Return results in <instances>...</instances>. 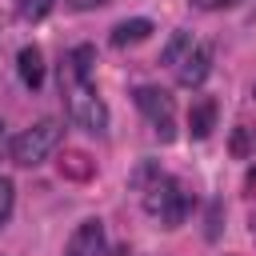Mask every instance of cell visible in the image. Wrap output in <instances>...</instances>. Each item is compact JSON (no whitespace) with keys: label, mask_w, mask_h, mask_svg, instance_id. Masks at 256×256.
<instances>
[{"label":"cell","mask_w":256,"mask_h":256,"mask_svg":"<svg viewBox=\"0 0 256 256\" xmlns=\"http://www.w3.org/2000/svg\"><path fill=\"white\" fill-rule=\"evenodd\" d=\"M60 96H64V104H68V116L84 128V132H104L108 128V108H104V100L96 96V88H92V80H80V76H72L64 64H60Z\"/></svg>","instance_id":"1"},{"label":"cell","mask_w":256,"mask_h":256,"mask_svg":"<svg viewBox=\"0 0 256 256\" xmlns=\"http://www.w3.org/2000/svg\"><path fill=\"white\" fill-rule=\"evenodd\" d=\"M144 208L164 224V228H180L188 208H192V192L172 180V176H152V184L144 188Z\"/></svg>","instance_id":"2"},{"label":"cell","mask_w":256,"mask_h":256,"mask_svg":"<svg viewBox=\"0 0 256 256\" xmlns=\"http://www.w3.org/2000/svg\"><path fill=\"white\" fill-rule=\"evenodd\" d=\"M60 136H64V128H60V120H36L32 128H24L16 140H12V160L20 164V168H36V164H44L52 152H56V144H60Z\"/></svg>","instance_id":"3"},{"label":"cell","mask_w":256,"mask_h":256,"mask_svg":"<svg viewBox=\"0 0 256 256\" xmlns=\"http://www.w3.org/2000/svg\"><path fill=\"white\" fill-rule=\"evenodd\" d=\"M136 108L148 116V124H152V132L168 144V140H176V124H172V112H176V104H172V96L164 92V88H152V84H144V88H136Z\"/></svg>","instance_id":"4"},{"label":"cell","mask_w":256,"mask_h":256,"mask_svg":"<svg viewBox=\"0 0 256 256\" xmlns=\"http://www.w3.org/2000/svg\"><path fill=\"white\" fill-rule=\"evenodd\" d=\"M212 72V44H192L188 56L176 64V84L180 88H200Z\"/></svg>","instance_id":"5"},{"label":"cell","mask_w":256,"mask_h":256,"mask_svg":"<svg viewBox=\"0 0 256 256\" xmlns=\"http://www.w3.org/2000/svg\"><path fill=\"white\" fill-rule=\"evenodd\" d=\"M68 256H108V240H104V224L100 220H84L72 240H68Z\"/></svg>","instance_id":"6"},{"label":"cell","mask_w":256,"mask_h":256,"mask_svg":"<svg viewBox=\"0 0 256 256\" xmlns=\"http://www.w3.org/2000/svg\"><path fill=\"white\" fill-rule=\"evenodd\" d=\"M212 128H216V100L212 96H200L188 108V132H192V140H208Z\"/></svg>","instance_id":"7"},{"label":"cell","mask_w":256,"mask_h":256,"mask_svg":"<svg viewBox=\"0 0 256 256\" xmlns=\"http://www.w3.org/2000/svg\"><path fill=\"white\" fill-rule=\"evenodd\" d=\"M56 168H60V176H64V180H92L96 160H92L88 152H80V148H64V152H60V160H56Z\"/></svg>","instance_id":"8"},{"label":"cell","mask_w":256,"mask_h":256,"mask_svg":"<svg viewBox=\"0 0 256 256\" xmlns=\"http://www.w3.org/2000/svg\"><path fill=\"white\" fill-rule=\"evenodd\" d=\"M16 68H20V80H24V88H40V84H44V56H40V48H36V44L20 48V56H16Z\"/></svg>","instance_id":"9"},{"label":"cell","mask_w":256,"mask_h":256,"mask_svg":"<svg viewBox=\"0 0 256 256\" xmlns=\"http://www.w3.org/2000/svg\"><path fill=\"white\" fill-rule=\"evenodd\" d=\"M148 36H152V20H144V16L120 20V24L112 28V44H116V48H132V44H140V40H148Z\"/></svg>","instance_id":"10"},{"label":"cell","mask_w":256,"mask_h":256,"mask_svg":"<svg viewBox=\"0 0 256 256\" xmlns=\"http://www.w3.org/2000/svg\"><path fill=\"white\" fill-rule=\"evenodd\" d=\"M64 68H68L72 76H80V80H92V68H96V48H92V44L72 48V56L64 60Z\"/></svg>","instance_id":"11"},{"label":"cell","mask_w":256,"mask_h":256,"mask_svg":"<svg viewBox=\"0 0 256 256\" xmlns=\"http://www.w3.org/2000/svg\"><path fill=\"white\" fill-rule=\"evenodd\" d=\"M188 48H192V32H172V40L160 52V64H180L188 56Z\"/></svg>","instance_id":"12"},{"label":"cell","mask_w":256,"mask_h":256,"mask_svg":"<svg viewBox=\"0 0 256 256\" xmlns=\"http://www.w3.org/2000/svg\"><path fill=\"white\" fill-rule=\"evenodd\" d=\"M52 4H56V0H20V20L36 24V20H44V16L52 12Z\"/></svg>","instance_id":"13"},{"label":"cell","mask_w":256,"mask_h":256,"mask_svg":"<svg viewBox=\"0 0 256 256\" xmlns=\"http://www.w3.org/2000/svg\"><path fill=\"white\" fill-rule=\"evenodd\" d=\"M12 200H16V188H12V180L0 176V228H4L8 216H12Z\"/></svg>","instance_id":"14"},{"label":"cell","mask_w":256,"mask_h":256,"mask_svg":"<svg viewBox=\"0 0 256 256\" xmlns=\"http://www.w3.org/2000/svg\"><path fill=\"white\" fill-rule=\"evenodd\" d=\"M232 152H236V156H244V152H248V136H244V128H236V132H232Z\"/></svg>","instance_id":"15"},{"label":"cell","mask_w":256,"mask_h":256,"mask_svg":"<svg viewBox=\"0 0 256 256\" xmlns=\"http://www.w3.org/2000/svg\"><path fill=\"white\" fill-rule=\"evenodd\" d=\"M216 232H220V204H212L208 212V240H216Z\"/></svg>","instance_id":"16"},{"label":"cell","mask_w":256,"mask_h":256,"mask_svg":"<svg viewBox=\"0 0 256 256\" xmlns=\"http://www.w3.org/2000/svg\"><path fill=\"white\" fill-rule=\"evenodd\" d=\"M68 4H72L76 12H92V8H104L108 0H68Z\"/></svg>","instance_id":"17"},{"label":"cell","mask_w":256,"mask_h":256,"mask_svg":"<svg viewBox=\"0 0 256 256\" xmlns=\"http://www.w3.org/2000/svg\"><path fill=\"white\" fill-rule=\"evenodd\" d=\"M200 8H208V12H216V8H232V4H240V0H196Z\"/></svg>","instance_id":"18"},{"label":"cell","mask_w":256,"mask_h":256,"mask_svg":"<svg viewBox=\"0 0 256 256\" xmlns=\"http://www.w3.org/2000/svg\"><path fill=\"white\" fill-rule=\"evenodd\" d=\"M244 184H248V192L256 196V168H248V176H244Z\"/></svg>","instance_id":"19"},{"label":"cell","mask_w":256,"mask_h":256,"mask_svg":"<svg viewBox=\"0 0 256 256\" xmlns=\"http://www.w3.org/2000/svg\"><path fill=\"white\" fill-rule=\"evenodd\" d=\"M252 96H256V84H252Z\"/></svg>","instance_id":"20"}]
</instances>
